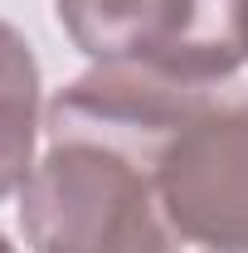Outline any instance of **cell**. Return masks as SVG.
<instances>
[{
    "label": "cell",
    "instance_id": "obj_1",
    "mask_svg": "<svg viewBox=\"0 0 248 253\" xmlns=\"http://www.w3.org/2000/svg\"><path fill=\"white\" fill-rule=\"evenodd\" d=\"M30 253H156L180 244L156 200L146 161L83 136H49L20 185Z\"/></svg>",
    "mask_w": 248,
    "mask_h": 253
},
{
    "label": "cell",
    "instance_id": "obj_6",
    "mask_svg": "<svg viewBox=\"0 0 248 253\" xmlns=\"http://www.w3.org/2000/svg\"><path fill=\"white\" fill-rule=\"evenodd\" d=\"M156 253H190L185 244H165V249H156Z\"/></svg>",
    "mask_w": 248,
    "mask_h": 253
},
{
    "label": "cell",
    "instance_id": "obj_4",
    "mask_svg": "<svg viewBox=\"0 0 248 253\" xmlns=\"http://www.w3.org/2000/svg\"><path fill=\"white\" fill-rule=\"evenodd\" d=\"M214 97L219 88H195V83L165 78L156 68L97 63L93 73H83L73 88H63L49 102V136L102 141L156 170L161 146L180 126L195 122Z\"/></svg>",
    "mask_w": 248,
    "mask_h": 253
},
{
    "label": "cell",
    "instance_id": "obj_3",
    "mask_svg": "<svg viewBox=\"0 0 248 253\" xmlns=\"http://www.w3.org/2000/svg\"><path fill=\"white\" fill-rule=\"evenodd\" d=\"M151 175L190 253H248V97H214L161 146Z\"/></svg>",
    "mask_w": 248,
    "mask_h": 253
},
{
    "label": "cell",
    "instance_id": "obj_2",
    "mask_svg": "<svg viewBox=\"0 0 248 253\" xmlns=\"http://www.w3.org/2000/svg\"><path fill=\"white\" fill-rule=\"evenodd\" d=\"M59 20L93 63H136L195 88L248 63V0H59Z\"/></svg>",
    "mask_w": 248,
    "mask_h": 253
},
{
    "label": "cell",
    "instance_id": "obj_7",
    "mask_svg": "<svg viewBox=\"0 0 248 253\" xmlns=\"http://www.w3.org/2000/svg\"><path fill=\"white\" fill-rule=\"evenodd\" d=\"M0 253H15V244H10V239H5V234H0Z\"/></svg>",
    "mask_w": 248,
    "mask_h": 253
},
{
    "label": "cell",
    "instance_id": "obj_5",
    "mask_svg": "<svg viewBox=\"0 0 248 253\" xmlns=\"http://www.w3.org/2000/svg\"><path fill=\"white\" fill-rule=\"evenodd\" d=\"M39 141V59L30 39L0 20V200L30 180Z\"/></svg>",
    "mask_w": 248,
    "mask_h": 253
}]
</instances>
